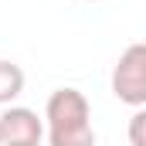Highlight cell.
<instances>
[{
	"mask_svg": "<svg viewBox=\"0 0 146 146\" xmlns=\"http://www.w3.org/2000/svg\"><path fill=\"white\" fill-rule=\"evenodd\" d=\"M44 119H48V143L51 146H95L92 109L78 88H72V85L54 88L48 95Z\"/></svg>",
	"mask_w": 146,
	"mask_h": 146,
	"instance_id": "obj_1",
	"label": "cell"
},
{
	"mask_svg": "<svg viewBox=\"0 0 146 146\" xmlns=\"http://www.w3.org/2000/svg\"><path fill=\"white\" fill-rule=\"evenodd\" d=\"M112 95L133 109L146 106V44L143 41L129 44L119 54V61L112 68Z\"/></svg>",
	"mask_w": 146,
	"mask_h": 146,
	"instance_id": "obj_2",
	"label": "cell"
},
{
	"mask_svg": "<svg viewBox=\"0 0 146 146\" xmlns=\"http://www.w3.org/2000/svg\"><path fill=\"white\" fill-rule=\"evenodd\" d=\"M0 129H3V146H41V136H44L37 112L24 109V106H10L3 112Z\"/></svg>",
	"mask_w": 146,
	"mask_h": 146,
	"instance_id": "obj_3",
	"label": "cell"
},
{
	"mask_svg": "<svg viewBox=\"0 0 146 146\" xmlns=\"http://www.w3.org/2000/svg\"><path fill=\"white\" fill-rule=\"evenodd\" d=\"M24 92V68L14 61H0V106H10Z\"/></svg>",
	"mask_w": 146,
	"mask_h": 146,
	"instance_id": "obj_4",
	"label": "cell"
},
{
	"mask_svg": "<svg viewBox=\"0 0 146 146\" xmlns=\"http://www.w3.org/2000/svg\"><path fill=\"white\" fill-rule=\"evenodd\" d=\"M129 143L133 146H146V106L133 112L129 119Z\"/></svg>",
	"mask_w": 146,
	"mask_h": 146,
	"instance_id": "obj_5",
	"label": "cell"
},
{
	"mask_svg": "<svg viewBox=\"0 0 146 146\" xmlns=\"http://www.w3.org/2000/svg\"><path fill=\"white\" fill-rule=\"evenodd\" d=\"M0 146H3V129H0Z\"/></svg>",
	"mask_w": 146,
	"mask_h": 146,
	"instance_id": "obj_6",
	"label": "cell"
},
{
	"mask_svg": "<svg viewBox=\"0 0 146 146\" xmlns=\"http://www.w3.org/2000/svg\"><path fill=\"white\" fill-rule=\"evenodd\" d=\"M92 3H95V0H92Z\"/></svg>",
	"mask_w": 146,
	"mask_h": 146,
	"instance_id": "obj_7",
	"label": "cell"
}]
</instances>
